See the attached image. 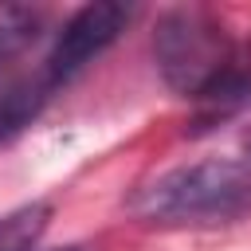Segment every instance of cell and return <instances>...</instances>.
Listing matches in <instances>:
<instances>
[{"label":"cell","instance_id":"9c48e42d","mask_svg":"<svg viewBox=\"0 0 251 251\" xmlns=\"http://www.w3.org/2000/svg\"><path fill=\"white\" fill-rule=\"evenodd\" d=\"M55 251H82V247H55Z\"/></svg>","mask_w":251,"mask_h":251},{"label":"cell","instance_id":"7a4b0ae2","mask_svg":"<svg viewBox=\"0 0 251 251\" xmlns=\"http://www.w3.org/2000/svg\"><path fill=\"white\" fill-rule=\"evenodd\" d=\"M231 35L208 8H173L153 27V59L165 86L180 98H204L208 86L231 63Z\"/></svg>","mask_w":251,"mask_h":251},{"label":"cell","instance_id":"8992f818","mask_svg":"<svg viewBox=\"0 0 251 251\" xmlns=\"http://www.w3.org/2000/svg\"><path fill=\"white\" fill-rule=\"evenodd\" d=\"M43 27V12L39 8H24V4H0V67L8 59H16Z\"/></svg>","mask_w":251,"mask_h":251},{"label":"cell","instance_id":"5b68a950","mask_svg":"<svg viewBox=\"0 0 251 251\" xmlns=\"http://www.w3.org/2000/svg\"><path fill=\"white\" fill-rule=\"evenodd\" d=\"M47 102V82H4L0 86V141H12L24 126L35 122V114Z\"/></svg>","mask_w":251,"mask_h":251},{"label":"cell","instance_id":"ba28073f","mask_svg":"<svg viewBox=\"0 0 251 251\" xmlns=\"http://www.w3.org/2000/svg\"><path fill=\"white\" fill-rule=\"evenodd\" d=\"M239 161H243V165H247V169H251V133H247V137H243V157H239Z\"/></svg>","mask_w":251,"mask_h":251},{"label":"cell","instance_id":"6da1fadb","mask_svg":"<svg viewBox=\"0 0 251 251\" xmlns=\"http://www.w3.org/2000/svg\"><path fill=\"white\" fill-rule=\"evenodd\" d=\"M133 212L149 224H220L251 212V169L231 157L176 165L133 196Z\"/></svg>","mask_w":251,"mask_h":251},{"label":"cell","instance_id":"52a82bcc","mask_svg":"<svg viewBox=\"0 0 251 251\" xmlns=\"http://www.w3.org/2000/svg\"><path fill=\"white\" fill-rule=\"evenodd\" d=\"M47 204H27L0 220V251H31L39 231L47 227Z\"/></svg>","mask_w":251,"mask_h":251},{"label":"cell","instance_id":"3957f363","mask_svg":"<svg viewBox=\"0 0 251 251\" xmlns=\"http://www.w3.org/2000/svg\"><path fill=\"white\" fill-rule=\"evenodd\" d=\"M129 20H133V8H129V4H114V0H98V4L78 8V12L59 27V35H55V43H51V55H47V67H43L47 90L71 82L82 67H90V63L126 31Z\"/></svg>","mask_w":251,"mask_h":251},{"label":"cell","instance_id":"277c9868","mask_svg":"<svg viewBox=\"0 0 251 251\" xmlns=\"http://www.w3.org/2000/svg\"><path fill=\"white\" fill-rule=\"evenodd\" d=\"M247 110H251V39L231 51L224 75L208 86L204 98H196V129H212Z\"/></svg>","mask_w":251,"mask_h":251}]
</instances>
